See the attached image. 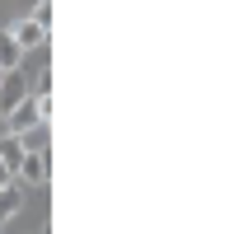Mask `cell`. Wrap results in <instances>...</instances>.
I'll return each mask as SVG.
<instances>
[{
  "instance_id": "cell-5",
  "label": "cell",
  "mask_w": 249,
  "mask_h": 234,
  "mask_svg": "<svg viewBox=\"0 0 249 234\" xmlns=\"http://www.w3.org/2000/svg\"><path fill=\"white\" fill-rule=\"evenodd\" d=\"M24 136H14V131H5V136H0V164H5V169H10V173H14V169H19V159H24Z\"/></svg>"
},
{
  "instance_id": "cell-9",
  "label": "cell",
  "mask_w": 249,
  "mask_h": 234,
  "mask_svg": "<svg viewBox=\"0 0 249 234\" xmlns=\"http://www.w3.org/2000/svg\"><path fill=\"white\" fill-rule=\"evenodd\" d=\"M28 19H38L42 28H52V0H38V5H33V14H28Z\"/></svg>"
},
{
  "instance_id": "cell-10",
  "label": "cell",
  "mask_w": 249,
  "mask_h": 234,
  "mask_svg": "<svg viewBox=\"0 0 249 234\" xmlns=\"http://www.w3.org/2000/svg\"><path fill=\"white\" fill-rule=\"evenodd\" d=\"M33 94H52V70H47V66L38 70V80H33Z\"/></svg>"
},
{
  "instance_id": "cell-11",
  "label": "cell",
  "mask_w": 249,
  "mask_h": 234,
  "mask_svg": "<svg viewBox=\"0 0 249 234\" xmlns=\"http://www.w3.org/2000/svg\"><path fill=\"white\" fill-rule=\"evenodd\" d=\"M14 178V173H10V169H5V164H0V187H5V183H10Z\"/></svg>"
},
{
  "instance_id": "cell-8",
  "label": "cell",
  "mask_w": 249,
  "mask_h": 234,
  "mask_svg": "<svg viewBox=\"0 0 249 234\" xmlns=\"http://www.w3.org/2000/svg\"><path fill=\"white\" fill-rule=\"evenodd\" d=\"M24 150H47V122H38L33 131H24Z\"/></svg>"
},
{
  "instance_id": "cell-7",
  "label": "cell",
  "mask_w": 249,
  "mask_h": 234,
  "mask_svg": "<svg viewBox=\"0 0 249 234\" xmlns=\"http://www.w3.org/2000/svg\"><path fill=\"white\" fill-rule=\"evenodd\" d=\"M19 61H24V47H19L14 33L5 28V33H0V70H19Z\"/></svg>"
},
{
  "instance_id": "cell-2",
  "label": "cell",
  "mask_w": 249,
  "mask_h": 234,
  "mask_svg": "<svg viewBox=\"0 0 249 234\" xmlns=\"http://www.w3.org/2000/svg\"><path fill=\"white\" fill-rule=\"evenodd\" d=\"M33 89H28V80H24V70H5L0 75V117L19 103V98H28Z\"/></svg>"
},
{
  "instance_id": "cell-6",
  "label": "cell",
  "mask_w": 249,
  "mask_h": 234,
  "mask_svg": "<svg viewBox=\"0 0 249 234\" xmlns=\"http://www.w3.org/2000/svg\"><path fill=\"white\" fill-rule=\"evenodd\" d=\"M19 206H24V192H19V183H5V187H0V225L10 220V216H19Z\"/></svg>"
},
{
  "instance_id": "cell-3",
  "label": "cell",
  "mask_w": 249,
  "mask_h": 234,
  "mask_svg": "<svg viewBox=\"0 0 249 234\" xmlns=\"http://www.w3.org/2000/svg\"><path fill=\"white\" fill-rule=\"evenodd\" d=\"M5 122H10V131H14V136L33 131V126L42 122V117H38V103H33V94H28V98H19V103H14V108L5 112Z\"/></svg>"
},
{
  "instance_id": "cell-4",
  "label": "cell",
  "mask_w": 249,
  "mask_h": 234,
  "mask_svg": "<svg viewBox=\"0 0 249 234\" xmlns=\"http://www.w3.org/2000/svg\"><path fill=\"white\" fill-rule=\"evenodd\" d=\"M10 33H14V42H19V47H42V42H47V28L38 24V19H19V24H10Z\"/></svg>"
},
{
  "instance_id": "cell-1",
  "label": "cell",
  "mask_w": 249,
  "mask_h": 234,
  "mask_svg": "<svg viewBox=\"0 0 249 234\" xmlns=\"http://www.w3.org/2000/svg\"><path fill=\"white\" fill-rule=\"evenodd\" d=\"M47 178H52L47 150H28L24 159H19V169H14V183H19V187H47Z\"/></svg>"
}]
</instances>
